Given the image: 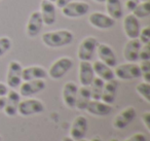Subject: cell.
Returning <instances> with one entry per match:
<instances>
[{"label":"cell","instance_id":"obj_3","mask_svg":"<svg viewBox=\"0 0 150 141\" xmlns=\"http://www.w3.org/2000/svg\"><path fill=\"white\" fill-rule=\"evenodd\" d=\"M44 104L40 100L29 98L20 101L19 108H18V113L23 116H30L34 114H39L44 111Z\"/></svg>","mask_w":150,"mask_h":141},{"label":"cell","instance_id":"obj_31","mask_svg":"<svg viewBox=\"0 0 150 141\" xmlns=\"http://www.w3.org/2000/svg\"><path fill=\"white\" fill-rule=\"evenodd\" d=\"M139 60L149 61L150 60V43L142 44L139 53Z\"/></svg>","mask_w":150,"mask_h":141},{"label":"cell","instance_id":"obj_35","mask_svg":"<svg viewBox=\"0 0 150 141\" xmlns=\"http://www.w3.org/2000/svg\"><path fill=\"white\" fill-rule=\"evenodd\" d=\"M137 1H135V0H127V2H125V6H127V9H129V11H133L134 9H136V6L138 5Z\"/></svg>","mask_w":150,"mask_h":141},{"label":"cell","instance_id":"obj_39","mask_svg":"<svg viewBox=\"0 0 150 141\" xmlns=\"http://www.w3.org/2000/svg\"><path fill=\"white\" fill-rule=\"evenodd\" d=\"M63 141H75V140L71 138L70 136H66V137H64V138H63Z\"/></svg>","mask_w":150,"mask_h":141},{"label":"cell","instance_id":"obj_47","mask_svg":"<svg viewBox=\"0 0 150 141\" xmlns=\"http://www.w3.org/2000/svg\"><path fill=\"white\" fill-rule=\"evenodd\" d=\"M0 141H2V138H1V136H0Z\"/></svg>","mask_w":150,"mask_h":141},{"label":"cell","instance_id":"obj_22","mask_svg":"<svg viewBox=\"0 0 150 141\" xmlns=\"http://www.w3.org/2000/svg\"><path fill=\"white\" fill-rule=\"evenodd\" d=\"M117 88H118V83L115 79L105 81L102 95H101V101L107 104H112L116 98Z\"/></svg>","mask_w":150,"mask_h":141},{"label":"cell","instance_id":"obj_40","mask_svg":"<svg viewBox=\"0 0 150 141\" xmlns=\"http://www.w3.org/2000/svg\"><path fill=\"white\" fill-rule=\"evenodd\" d=\"M91 141H102V140H101L100 138H98V137H95V138H93Z\"/></svg>","mask_w":150,"mask_h":141},{"label":"cell","instance_id":"obj_18","mask_svg":"<svg viewBox=\"0 0 150 141\" xmlns=\"http://www.w3.org/2000/svg\"><path fill=\"white\" fill-rule=\"evenodd\" d=\"M86 110L88 113L96 116H106L111 113L112 106L101 100H91L86 106Z\"/></svg>","mask_w":150,"mask_h":141},{"label":"cell","instance_id":"obj_15","mask_svg":"<svg viewBox=\"0 0 150 141\" xmlns=\"http://www.w3.org/2000/svg\"><path fill=\"white\" fill-rule=\"evenodd\" d=\"M6 101H5V106L3 108L5 114L8 116H15L18 113V108L21 101V95L18 93L16 90H8L7 94L5 95Z\"/></svg>","mask_w":150,"mask_h":141},{"label":"cell","instance_id":"obj_37","mask_svg":"<svg viewBox=\"0 0 150 141\" xmlns=\"http://www.w3.org/2000/svg\"><path fill=\"white\" fill-rule=\"evenodd\" d=\"M8 92V87L4 83H0V96H5Z\"/></svg>","mask_w":150,"mask_h":141},{"label":"cell","instance_id":"obj_12","mask_svg":"<svg viewBox=\"0 0 150 141\" xmlns=\"http://www.w3.org/2000/svg\"><path fill=\"white\" fill-rule=\"evenodd\" d=\"M96 51L101 62L105 63L111 68L116 66L117 58L115 56L114 51L112 50V48L110 46H108L106 43H98Z\"/></svg>","mask_w":150,"mask_h":141},{"label":"cell","instance_id":"obj_27","mask_svg":"<svg viewBox=\"0 0 150 141\" xmlns=\"http://www.w3.org/2000/svg\"><path fill=\"white\" fill-rule=\"evenodd\" d=\"M133 15L138 19H144L147 18L150 15V2L145 1V2H139L136 9L133 11Z\"/></svg>","mask_w":150,"mask_h":141},{"label":"cell","instance_id":"obj_41","mask_svg":"<svg viewBox=\"0 0 150 141\" xmlns=\"http://www.w3.org/2000/svg\"><path fill=\"white\" fill-rule=\"evenodd\" d=\"M94 1H96V2H99V3H103V2H105L106 0H94Z\"/></svg>","mask_w":150,"mask_h":141},{"label":"cell","instance_id":"obj_32","mask_svg":"<svg viewBox=\"0 0 150 141\" xmlns=\"http://www.w3.org/2000/svg\"><path fill=\"white\" fill-rule=\"evenodd\" d=\"M125 141H147V138L143 133H135L129 138L125 139Z\"/></svg>","mask_w":150,"mask_h":141},{"label":"cell","instance_id":"obj_24","mask_svg":"<svg viewBox=\"0 0 150 141\" xmlns=\"http://www.w3.org/2000/svg\"><path fill=\"white\" fill-rule=\"evenodd\" d=\"M91 100H92V98H91L90 88L81 85V88H78L75 108H77V109H79V110H86V106H88V102H90Z\"/></svg>","mask_w":150,"mask_h":141},{"label":"cell","instance_id":"obj_19","mask_svg":"<svg viewBox=\"0 0 150 141\" xmlns=\"http://www.w3.org/2000/svg\"><path fill=\"white\" fill-rule=\"evenodd\" d=\"M43 27V21H42L41 15L39 11H33L30 15L29 20H28L27 27H26V32H27L29 37H36Z\"/></svg>","mask_w":150,"mask_h":141},{"label":"cell","instance_id":"obj_13","mask_svg":"<svg viewBox=\"0 0 150 141\" xmlns=\"http://www.w3.org/2000/svg\"><path fill=\"white\" fill-rule=\"evenodd\" d=\"M40 15H41L43 25L52 26L56 23L57 13H56V5L54 2L48 0H42L40 3Z\"/></svg>","mask_w":150,"mask_h":141},{"label":"cell","instance_id":"obj_11","mask_svg":"<svg viewBox=\"0 0 150 141\" xmlns=\"http://www.w3.org/2000/svg\"><path fill=\"white\" fill-rule=\"evenodd\" d=\"M88 22L93 27L101 30L109 29V28L113 27L115 24L114 19H112L110 16L106 15V14L100 13V11L91 14L88 17Z\"/></svg>","mask_w":150,"mask_h":141},{"label":"cell","instance_id":"obj_2","mask_svg":"<svg viewBox=\"0 0 150 141\" xmlns=\"http://www.w3.org/2000/svg\"><path fill=\"white\" fill-rule=\"evenodd\" d=\"M73 66V60L69 57H62L56 60L48 69L47 75L52 79H60L67 74Z\"/></svg>","mask_w":150,"mask_h":141},{"label":"cell","instance_id":"obj_34","mask_svg":"<svg viewBox=\"0 0 150 141\" xmlns=\"http://www.w3.org/2000/svg\"><path fill=\"white\" fill-rule=\"evenodd\" d=\"M142 122H144L146 128L149 130L150 129V112L149 111H146L143 113V115H142Z\"/></svg>","mask_w":150,"mask_h":141},{"label":"cell","instance_id":"obj_1","mask_svg":"<svg viewBox=\"0 0 150 141\" xmlns=\"http://www.w3.org/2000/svg\"><path fill=\"white\" fill-rule=\"evenodd\" d=\"M41 39L47 48H58L70 44L74 39V35L69 30H54L43 33Z\"/></svg>","mask_w":150,"mask_h":141},{"label":"cell","instance_id":"obj_23","mask_svg":"<svg viewBox=\"0 0 150 141\" xmlns=\"http://www.w3.org/2000/svg\"><path fill=\"white\" fill-rule=\"evenodd\" d=\"M92 65H93L95 75H97L99 78L103 79L104 81H109L115 78L114 71L112 70L111 67H109L105 63L101 62V61H96Z\"/></svg>","mask_w":150,"mask_h":141},{"label":"cell","instance_id":"obj_26","mask_svg":"<svg viewBox=\"0 0 150 141\" xmlns=\"http://www.w3.org/2000/svg\"><path fill=\"white\" fill-rule=\"evenodd\" d=\"M105 81L99 77H95L93 79L92 83L88 85L91 91V98L92 100H101V95H102L103 88H104Z\"/></svg>","mask_w":150,"mask_h":141},{"label":"cell","instance_id":"obj_28","mask_svg":"<svg viewBox=\"0 0 150 141\" xmlns=\"http://www.w3.org/2000/svg\"><path fill=\"white\" fill-rule=\"evenodd\" d=\"M136 91L137 93L145 100L146 102L149 103L150 102V83L142 81V83H138L136 87Z\"/></svg>","mask_w":150,"mask_h":141},{"label":"cell","instance_id":"obj_46","mask_svg":"<svg viewBox=\"0 0 150 141\" xmlns=\"http://www.w3.org/2000/svg\"><path fill=\"white\" fill-rule=\"evenodd\" d=\"M135 1H137V2H140V0H135Z\"/></svg>","mask_w":150,"mask_h":141},{"label":"cell","instance_id":"obj_9","mask_svg":"<svg viewBox=\"0 0 150 141\" xmlns=\"http://www.w3.org/2000/svg\"><path fill=\"white\" fill-rule=\"evenodd\" d=\"M137 116V111L133 106H129V107L122 109L116 116L114 118L113 120V127L118 130H122V129L127 128L132 122L136 118Z\"/></svg>","mask_w":150,"mask_h":141},{"label":"cell","instance_id":"obj_21","mask_svg":"<svg viewBox=\"0 0 150 141\" xmlns=\"http://www.w3.org/2000/svg\"><path fill=\"white\" fill-rule=\"evenodd\" d=\"M47 77V71L41 66H29L22 70V79L24 81L33 79H45Z\"/></svg>","mask_w":150,"mask_h":141},{"label":"cell","instance_id":"obj_6","mask_svg":"<svg viewBox=\"0 0 150 141\" xmlns=\"http://www.w3.org/2000/svg\"><path fill=\"white\" fill-rule=\"evenodd\" d=\"M98 39L93 36H88L86 37L78 46L77 57L80 61H88L94 57V54L96 52L97 46H98Z\"/></svg>","mask_w":150,"mask_h":141},{"label":"cell","instance_id":"obj_5","mask_svg":"<svg viewBox=\"0 0 150 141\" xmlns=\"http://www.w3.org/2000/svg\"><path fill=\"white\" fill-rule=\"evenodd\" d=\"M62 14L70 19L81 18L88 13L90 5L84 1H71L64 7H62Z\"/></svg>","mask_w":150,"mask_h":141},{"label":"cell","instance_id":"obj_7","mask_svg":"<svg viewBox=\"0 0 150 141\" xmlns=\"http://www.w3.org/2000/svg\"><path fill=\"white\" fill-rule=\"evenodd\" d=\"M22 67L21 63L18 61H11L7 68V75H6V85L11 89L15 90L21 85L22 81Z\"/></svg>","mask_w":150,"mask_h":141},{"label":"cell","instance_id":"obj_44","mask_svg":"<svg viewBox=\"0 0 150 141\" xmlns=\"http://www.w3.org/2000/svg\"><path fill=\"white\" fill-rule=\"evenodd\" d=\"M110 141H119V140H117V139H111Z\"/></svg>","mask_w":150,"mask_h":141},{"label":"cell","instance_id":"obj_33","mask_svg":"<svg viewBox=\"0 0 150 141\" xmlns=\"http://www.w3.org/2000/svg\"><path fill=\"white\" fill-rule=\"evenodd\" d=\"M139 67H140V70H141V74L150 72V60L142 61L141 64L139 65Z\"/></svg>","mask_w":150,"mask_h":141},{"label":"cell","instance_id":"obj_29","mask_svg":"<svg viewBox=\"0 0 150 141\" xmlns=\"http://www.w3.org/2000/svg\"><path fill=\"white\" fill-rule=\"evenodd\" d=\"M11 40L6 36H2L0 37V58L3 57L9 50L11 48Z\"/></svg>","mask_w":150,"mask_h":141},{"label":"cell","instance_id":"obj_16","mask_svg":"<svg viewBox=\"0 0 150 141\" xmlns=\"http://www.w3.org/2000/svg\"><path fill=\"white\" fill-rule=\"evenodd\" d=\"M78 85L73 81H68L64 85L62 92L63 101L65 105L69 108H75L76 98H77Z\"/></svg>","mask_w":150,"mask_h":141},{"label":"cell","instance_id":"obj_45","mask_svg":"<svg viewBox=\"0 0 150 141\" xmlns=\"http://www.w3.org/2000/svg\"><path fill=\"white\" fill-rule=\"evenodd\" d=\"M48 1H52V2H54V1H56V0H48Z\"/></svg>","mask_w":150,"mask_h":141},{"label":"cell","instance_id":"obj_43","mask_svg":"<svg viewBox=\"0 0 150 141\" xmlns=\"http://www.w3.org/2000/svg\"><path fill=\"white\" fill-rule=\"evenodd\" d=\"M141 2H145V1H149V0H140Z\"/></svg>","mask_w":150,"mask_h":141},{"label":"cell","instance_id":"obj_4","mask_svg":"<svg viewBox=\"0 0 150 141\" xmlns=\"http://www.w3.org/2000/svg\"><path fill=\"white\" fill-rule=\"evenodd\" d=\"M114 75L122 80H131L141 77V70L140 67L136 63H125L116 66L114 70Z\"/></svg>","mask_w":150,"mask_h":141},{"label":"cell","instance_id":"obj_38","mask_svg":"<svg viewBox=\"0 0 150 141\" xmlns=\"http://www.w3.org/2000/svg\"><path fill=\"white\" fill-rule=\"evenodd\" d=\"M5 101H6L5 96H0V110H3L5 106Z\"/></svg>","mask_w":150,"mask_h":141},{"label":"cell","instance_id":"obj_17","mask_svg":"<svg viewBox=\"0 0 150 141\" xmlns=\"http://www.w3.org/2000/svg\"><path fill=\"white\" fill-rule=\"evenodd\" d=\"M142 43L138 38L129 39L123 48V57L127 62L135 63L139 60V53Z\"/></svg>","mask_w":150,"mask_h":141},{"label":"cell","instance_id":"obj_36","mask_svg":"<svg viewBox=\"0 0 150 141\" xmlns=\"http://www.w3.org/2000/svg\"><path fill=\"white\" fill-rule=\"evenodd\" d=\"M71 1H72V0H56L54 2H56V6H58L59 9H62V7H64L65 5L68 4Z\"/></svg>","mask_w":150,"mask_h":141},{"label":"cell","instance_id":"obj_10","mask_svg":"<svg viewBox=\"0 0 150 141\" xmlns=\"http://www.w3.org/2000/svg\"><path fill=\"white\" fill-rule=\"evenodd\" d=\"M88 124L86 116L78 115L74 118L70 128V137L74 139L75 141H78L80 139L84 138L88 133Z\"/></svg>","mask_w":150,"mask_h":141},{"label":"cell","instance_id":"obj_20","mask_svg":"<svg viewBox=\"0 0 150 141\" xmlns=\"http://www.w3.org/2000/svg\"><path fill=\"white\" fill-rule=\"evenodd\" d=\"M79 83L83 87H88L95 78V72L93 69V65L88 61H80L79 64Z\"/></svg>","mask_w":150,"mask_h":141},{"label":"cell","instance_id":"obj_25","mask_svg":"<svg viewBox=\"0 0 150 141\" xmlns=\"http://www.w3.org/2000/svg\"><path fill=\"white\" fill-rule=\"evenodd\" d=\"M106 11L112 19L119 20L123 16V9L120 0H106Z\"/></svg>","mask_w":150,"mask_h":141},{"label":"cell","instance_id":"obj_30","mask_svg":"<svg viewBox=\"0 0 150 141\" xmlns=\"http://www.w3.org/2000/svg\"><path fill=\"white\" fill-rule=\"evenodd\" d=\"M138 39L140 40L142 44H148L150 43V27H144L140 30L139 36H138Z\"/></svg>","mask_w":150,"mask_h":141},{"label":"cell","instance_id":"obj_14","mask_svg":"<svg viewBox=\"0 0 150 141\" xmlns=\"http://www.w3.org/2000/svg\"><path fill=\"white\" fill-rule=\"evenodd\" d=\"M123 30L129 39H135L138 38L141 30V25H140L139 19L136 18L133 14L125 16L123 20Z\"/></svg>","mask_w":150,"mask_h":141},{"label":"cell","instance_id":"obj_8","mask_svg":"<svg viewBox=\"0 0 150 141\" xmlns=\"http://www.w3.org/2000/svg\"><path fill=\"white\" fill-rule=\"evenodd\" d=\"M46 87L44 79H33V80H27L21 83L19 89V94L23 97H31L36 95L39 92L43 91Z\"/></svg>","mask_w":150,"mask_h":141},{"label":"cell","instance_id":"obj_42","mask_svg":"<svg viewBox=\"0 0 150 141\" xmlns=\"http://www.w3.org/2000/svg\"><path fill=\"white\" fill-rule=\"evenodd\" d=\"M78 141H88V140H86V139L82 138V139H80V140H78Z\"/></svg>","mask_w":150,"mask_h":141}]
</instances>
